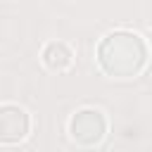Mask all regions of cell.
Masks as SVG:
<instances>
[{"instance_id":"cell-1","label":"cell","mask_w":152,"mask_h":152,"mask_svg":"<svg viewBox=\"0 0 152 152\" xmlns=\"http://www.w3.org/2000/svg\"><path fill=\"white\" fill-rule=\"evenodd\" d=\"M147 57V48L142 43V38L138 33H128V31H114L109 36L102 38V43L97 45V62L100 66L119 78H128L135 76Z\"/></svg>"},{"instance_id":"cell-2","label":"cell","mask_w":152,"mask_h":152,"mask_svg":"<svg viewBox=\"0 0 152 152\" xmlns=\"http://www.w3.org/2000/svg\"><path fill=\"white\" fill-rule=\"evenodd\" d=\"M104 128H107V121L97 109H81L69 121V133L81 145L100 142L102 135H104Z\"/></svg>"},{"instance_id":"cell-3","label":"cell","mask_w":152,"mask_h":152,"mask_svg":"<svg viewBox=\"0 0 152 152\" xmlns=\"http://www.w3.org/2000/svg\"><path fill=\"white\" fill-rule=\"evenodd\" d=\"M28 128H31V119H28L26 109H21L19 104H12V102H5L0 107V140L5 145L24 140Z\"/></svg>"},{"instance_id":"cell-4","label":"cell","mask_w":152,"mask_h":152,"mask_svg":"<svg viewBox=\"0 0 152 152\" xmlns=\"http://www.w3.org/2000/svg\"><path fill=\"white\" fill-rule=\"evenodd\" d=\"M43 62H45L50 69L62 71V69H66V66L71 64V50H69L64 43L52 40V43H48L45 50H43Z\"/></svg>"}]
</instances>
